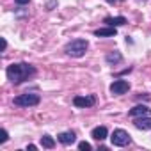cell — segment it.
Masks as SVG:
<instances>
[{
	"mask_svg": "<svg viewBox=\"0 0 151 151\" xmlns=\"http://www.w3.org/2000/svg\"><path fill=\"white\" fill-rule=\"evenodd\" d=\"M6 75H7V80L14 86L25 82L29 77H32V75H36V68L27 64V62H16V64H11L7 66L6 69Z\"/></svg>",
	"mask_w": 151,
	"mask_h": 151,
	"instance_id": "6da1fadb",
	"label": "cell"
},
{
	"mask_svg": "<svg viewBox=\"0 0 151 151\" xmlns=\"http://www.w3.org/2000/svg\"><path fill=\"white\" fill-rule=\"evenodd\" d=\"M87 46H89L87 39H73V41H69V43L64 46V52H66V55H69V57H77V59H78V57L86 55Z\"/></svg>",
	"mask_w": 151,
	"mask_h": 151,
	"instance_id": "7a4b0ae2",
	"label": "cell"
},
{
	"mask_svg": "<svg viewBox=\"0 0 151 151\" xmlns=\"http://www.w3.org/2000/svg\"><path fill=\"white\" fill-rule=\"evenodd\" d=\"M39 101H41V98L36 93H25V94H20L14 98V105H18V107H34Z\"/></svg>",
	"mask_w": 151,
	"mask_h": 151,
	"instance_id": "3957f363",
	"label": "cell"
},
{
	"mask_svg": "<svg viewBox=\"0 0 151 151\" xmlns=\"http://www.w3.org/2000/svg\"><path fill=\"white\" fill-rule=\"evenodd\" d=\"M110 140H112V146L123 147V146H128V144L132 142V137H130V133H128L126 130H121V128H117V130H114V132H112V135H110Z\"/></svg>",
	"mask_w": 151,
	"mask_h": 151,
	"instance_id": "277c9868",
	"label": "cell"
},
{
	"mask_svg": "<svg viewBox=\"0 0 151 151\" xmlns=\"http://www.w3.org/2000/svg\"><path fill=\"white\" fill-rule=\"evenodd\" d=\"M96 103V96L89 94V96H75L73 98V105L78 107V109H87V107H93Z\"/></svg>",
	"mask_w": 151,
	"mask_h": 151,
	"instance_id": "5b68a950",
	"label": "cell"
},
{
	"mask_svg": "<svg viewBox=\"0 0 151 151\" xmlns=\"http://www.w3.org/2000/svg\"><path fill=\"white\" fill-rule=\"evenodd\" d=\"M128 91H130V82H126V80H114V82L110 84V93H112L114 96L124 94V93H128Z\"/></svg>",
	"mask_w": 151,
	"mask_h": 151,
	"instance_id": "8992f818",
	"label": "cell"
},
{
	"mask_svg": "<svg viewBox=\"0 0 151 151\" xmlns=\"http://www.w3.org/2000/svg\"><path fill=\"white\" fill-rule=\"evenodd\" d=\"M57 140L60 142V144H64V146H69V144H73L75 140H77V135H75V132H62V133H59L57 135Z\"/></svg>",
	"mask_w": 151,
	"mask_h": 151,
	"instance_id": "52a82bcc",
	"label": "cell"
},
{
	"mask_svg": "<svg viewBox=\"0 0 151 151\" xmlns=\"http://www.w3.org/2000/svg\"><path fill=\"white\" fill-rule=\"evenodd\" d=\"M128 114H130V117H142V116H149L151 114V109L147 105H137Z\"/></svg>",
	"mask_w": 151,
	"mask_h": 151,
	"instance_id": "ba28073f",
	"label": "cell"
},
{
	"mask_svg": "<svg viewBox=\"0 0 151 151\" xmlns=\"http://www.w3.org/2000/svg\"><path fill=\"white\" fill-rule=\"evenodd\" d=\"M116 34H117L116 27H110V25H107V27H103V29L94 30V36H96V37H114Z\"/></svg>",
	"mask_w": 151,
	"mask_h": 151,
	"instance_id": "9c48e42d",
	"label": "cell"
},
{
	"mask_svg": "<svg viewBox=\"0 0 151 151\" xmlns=\"http://www.w3.org/2000/svg\"><path fill=\"white\" fill-rule=\"evenodd\" d=\"M133 124H135V128H139V130H151V117H149V116L135 117Z\"/></svg>",
	"mask_w": 151,
	"mask_h": 151,
	"instance_id": "30bf717a",
	"label": "cell"
},
{
	"mask_svg": "<svg viewBox=\"0 0 151 151\" xmlns=\"http://www.w3.org/2000/svg\"><path fill=\"white\" fill-rule=\"evenodd\" d=\"M103 23H107V25H110V27H121V25H126L128 22H126L124 16H107V18L103 20Z\"/></svg>",
	"mask_w": 151,
	"mask_h": 151,
	"instance_id": "8fae6325",
	"label": "cell"
},
{
	"mask_svg": "<svg viewBox=\"0 0 151 151\" xmlns=\"http://www.w3.org/2000/svg\"><path fill=\"white\" fill-rule=\"evenodd\" d=\"M107 135H109V130L105 128V126H96L94 130H93V133H91V137L94 139V140H103V139H107Z\"/></svg>",
	"mask_w": 151,
	"mask_h": 151,
	"instance_id": "7c38bea8",
	"label": "cell"
},
{
	"mask_svg": "<svg viewBox=\"0 0 151 151\" xmlns=\"http://www.w3.org/2000/svg\"><path fill=\"white\" fill-rule=\"evenodd\" d=\"M107 62L109 64H117V62H121L123 60V55L119 53V52H110V53H107Z\"/></svg>",
	"mask_w": 151,
	"mask_h": 151,
	"instance_id": "4fadbf2b",
	"label": "cell"
},
{
	"mask_svg": "<svg viewBox=\"0 0 151 151\" xmlns=\"http://www.w3.org/2000/svg\"><path fill=\"white\" fill-rule=\"evenodd\" d=\"M41 146H43V147H48V149H52V147L55 146V140H53L50 135H43V137H41Z\"/></svg>",
	"mask_w": 151,
	"mask_h": 151,
	"instance_id": "5bb4252c",
	"label": "cell"
},
{
	"mask_svg": "<svg viewBox=\"0 0 151 151\" xmlns=\"http://www.w3.org/2000/svg\"><path fill=\"white\" fill-rule=\"evenodd\" d=\"M78 149H80V151H91L93 147H91V144H89V142H86V140H84V142H78Z\"/></svg>",
	"mask_w": 151,
	"mask_h": 151,
	"instance_id": "9a60e30c",
	"label": "cell"
},
{
	"mask_svg": "<svg viewBox=\"0 0 151 151\" xmlns=\"http://www.w3.org/2000/svg\"><path fill=\"white\" fill-rule=\"evenodd\" d=\"M7 139H9V135H7V132H6V130H2V137H0V142H2V144H4V142H6Z\"/></svg>",
	"mask_w": 151,
	"mask_h": 151,
	"instance_id": "2e32d148",
	"label": "cell"
},
{
	"mask_svg": "<svg viewBox=\"0 0 151 151\" xmlns=\"http://www.w3.org/2000/svg\"><path fill=\"white\" fill-rule=\"evenodd\" d=\"M14 2H16L18 6H27V4L30 2V0H14Z\"/></svg>",
	"mask_w": 151,
	"mask_h": 151,
	"instance_id": "e0dca14e",
	"label": "cell"
},
{
	"mask_svg": "<svg viewBox=\"0 0 151 151\" xmlns=\"http://www.w3.org/2000/svg\"><path fill=\"white\" fill-rule=\"evenodd\" d=\"M27 149H30V151H34V149H37V146H34V144H30V146H29Z\"/></svg>",
	"mask_w": 151,
	"mask_h": 151,
	"instance_id": "ac0fdd59",
	"label": "cell"
},
{
	"mask_svg": "<svg viewBox=\"0 0 151 151\" xmlns=\"http://www.w3.org/2000/svg\"><path fill=\"white\" fill-rule=\"evenodd\" d=\"M107 2H109V4H116V2H117V0H107Z\"/></svg>",
	"mask_w": 151,
	"mask_h": 151,
	"instance_id": "d6986e66",
	"label": "cell"
}]
</instances>
